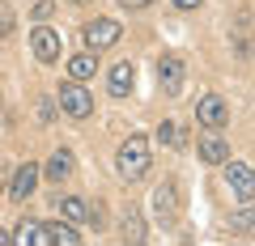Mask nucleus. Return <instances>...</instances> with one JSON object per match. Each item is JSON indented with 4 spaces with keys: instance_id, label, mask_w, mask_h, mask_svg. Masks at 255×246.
I'll return each mask as SVG.
<instances>
[{
    "instance_id": "obj_17",
    "label": "nucleus",
    "mask_w": 255,
    "mask_h": 246,
    "mask_svg": "<svg viewBox=\"0 0 255 246\" xmlns=\"http://www.w3.org/2000/svg\"><path fill=\"white\" fill-rule=\"evenodd\" d=\"M13 242H21V246H43V221H21V225L13 229Z\"/></svg>"
},
{
    "instance_id": "obj_18",
    "label": "nucleus",
    "mask_w": 255,
    "mask_h": 246,
    "mask_svg": "<svg viewBox=\"0 0 255 246\" xmlns=\"http://www.w3.org/2000/svg\"><path fill=\"white\" fill-rule=\"evenodd\" d=\"M157 140L179 149V145H183V128H179V123H162V128H157Z\"/></svg>"
},
{
    "instance_id": "obj_1",
    "label": "nucleus",
    "mask_w": 255,
    "mask_h": 246,
    "mask_svg": "<svg viewBox=\"0 0 255 246\" xmlns=\"http://www.w3.org/2000/svg\"><path fill=\"white\" fill-rule=\"evenodd\" d=\"M149 165H153V157H149V140L145 136H128L124 145H119L115 153V174L124 182H140L149 174Z\"/></svg>"
},
{
    "instance_id": "obj_20",
    "label": "nucleus",
    "mask_w": 255,
    "mask_h": 246,
    "mask_svg": "<svg viewBox=\"0 0 255 246\" xmlns=\"http://www.w3.org/2000/svg\"><path fill=\"white\" fill-rule=\"evenodd\" d=\"M51 13H55V0H38L34 4V21H47Z\"/></svg>"
},
{
    "instance_id": "obj_4",
    "label": "nucleus",
    "mask_w": 255,
    "mask_h": 246,
    "mask_svg": "<svg viewBox=\"0 0 255 246\" xmlns=\"http://www.w3.org/2000/svg\"><path fill=\"white\" fill-rule=\"evenodd\" d=\"M196 123H200V128H226L230 123V102L221 98V93H204V98L196 102Z\"/></svg>"
},
{
    "instance_id": "obj_22",
    "label": "nucleus",
    "mask_w": 255,
    "mask_h": 246,
    "mask_svg": "<svg viewBox=\"0 0 255 246\" xmlns=\"http://www.w3.org/2000/svg\"><path fill=\"white\" fill-rule=\"evenodd\" d=\"M174 9H183V13H187V9H200V0H174Z\"/></svg>"
},
{
    "instance_id": "obj_25",
    "label": "nucleus",
    "mask_w": 255,
    "mask_h": 246,
    "mask_svg": "<svg viewBox=\"0 0 255 246\" xmlns=\"http://www.w3.org/2000/svg\"><path fill=\"white\" fill-rule=\"evenodd\" d=\"M73 4H90V0H73Z\"/></svg>"
},
{
    "instance_id": "obj_3",
    "label": "nucleus",
    "mask_w": 255,
    "mask_h": 246,
    "mask_svg": "<svg viewBox=\"0 0 255 246\" xmlns=\"http://www.w3.org/2000/svg\"><path fill=\"white\" fill-rule=\"evenodd\" d=\"M81 38H85V47H90V51H107V47L119 43V21L94 17V21H85V26H81Z\"/></svg>"
},
{
    "instance_id": "obj_24",
    "label": "nucleus",
    "mask_w": 255,
    "mask_h": 246,
    "mask_svg": "<svg viewBox=\"0 0 255 246\" xmlns=\"http://www.w3.org/2000/svg\"><path fill=\"white\" fill-rule=\"evenodd\" d=\"M4 187H9V174H4V165H0V191H4Z\"/></svg>"
},
{
    "instance_id": "obj_8",
    "label": "nucleus",
    "mask_w": 255,
    "mask_h": 246,
    "mask_svg": "<svg viewBox=\"0 0 255 246\" xmlns=\"http://www.w3.org/2000/svg\"><path fill=\"white\" fill-rule=\"evenodd\" d=\"M200 157H204V165H226L230 140L221 136V128H204V136H200Z\"/></svg>"
},
{
    "instance_id": "obj_5",
    "label": "nucleus",
    "mask_w": 255,
    "mask_h": 246,
    "mask_svg": "<svg viewBox=\"0 0 255 246\" xmlns=\"http://www.w3.org/2000/svg\"><path fill=\"white\" fill-rule=\"evenodd\" d=\"M183 77H187V64H183L179 55H162L157 60V85H162L166 98H179L183 93Z\"/></svg>"
},
{
    "instance_id": "obj_21",
    "label": "nucleus",
    "mask_w": 255,
    "mask_h": 246,
    "mask_svg": "<svg viewBox=\"0 0 255 246\" xmlns=\"http://www.w3.org/2000/svg\"><path fill=\"white\" fill-rule=\"evenodd\" d=\"M119 4H124V9H149L153 0H119Z\"/></svg>"
},
{
    "instance_id": "obj_6",
    "label": "nucleus",
    "mask_w": 255,
    "mask_h": 246,
    "mask_svg": "<svg viewBox=\"0 0 255 246\" xmlns=\"http://www.w3.org/2000/svg\"><path fill=\"white\" fill-rule=\"evenodd\" d=\"M226 162H230V157H226ZM226 178H230V191H234L238 204H251L255 200V170L247 162H230L226 165Z\"/></svg>"
},
{
    "instance_id": "obj_13",
    "label": "nucleus",
    "mask_w": 255,
    "mask_h": 246,
    "mask_svg": "<svg viewBox=\"0 0 255 246\" xmlns=\"http://www.w3.org/2000/svg\"><path fill=\"white\" fill-rule=\"evenodd\" d=\"M132 81H136V68L128 64H115L111 68V98H128V89H132Z\"/></svg>"
},
{
    "instance_id": "obj_23",
    "label": "nucleus",
    "mask_w": 255,
    "mask_h": 246,
    "mask_svg": "<svg viewBox=\"0 0 255 246\" xmlns=\"http://www.w3.org/2000/svg\"><path fill=\"white\" fill-rule=\"evenodd\" d=\"M13 242V234H9V229H0V246H9Z\"/></svg>"
},
{
    "instance_id": "obj_12",
    "label": "nucleus",
    "mask_w": 255,
    "mask_h": 246,
    "mask_svg": "<svg viewBox=\"0 0 255 246\" xmlns=\"http://www.w3.org/2000/svg\"><path fill=\"white\" fill-rule=\"evenodd\" d=\"M73 170H77V157H73V149H55V153L47 157V165H43L38 174H47L51 182H64Z\"/></svg>"
},
{
    "instance_id": "obj_11",
    "label": "nucleus",
    "mask_w": 255,
    "mask_h": 246,
    "mask_svg": "<svg viewBox=\"0 0 255 246\" xmlns=\"http://www.w3.org/2000/svg\"><path fill=\"white\" fill-rule=\"evenodd\" d=\"M81 234L73 229V221H43V246H77Z\"/></svg>"
},
{
    "instance_id": "obj_10",
    "label": "nucleus",
    "mask_w": 255,
    "mask_h": 246,
    "mask_svg": "<svg viewBox=\"0 0 255 246\" xmlns=\"http://www.w3.org/2000/svg\"><path fill=\"white\" fill-rule=\"evenodd\" d=\"M30 47H34V60L38 64H55L60 60V34L47 26H38L34 34H30Z\"/></svg>"
},
{
    "instance_id": "obj_14",
    "label": "nucleus",
    "mask_w": 255,
    "mask_h": 246,
    "mask_svg": "<svg viewBox=\"0 0 255 246\" xmlns=\"http://www.w3.org/2000/svg\"><path fill=\"white\" fill-rule=\"evenodd\" d=\"M119 238H124V242H145V221H140L136 208H128L124 217H119Z\"/></svg>"
},
{
    "instance_id": "obj_19",
    "label": "nucleus",
    "mask_w": 255,
    "mask_h": 246,
    "mask_svg": "<svg viewBox=\"0 0 255 246\" xmlns=\"http://www.w3.org/2000/svg\"><path fill=\"white\" fill-rule=\"evenodd\" d=\"M13 26H17V17H13V9L0 0V38H9V34H13Z\"/></svg>"
},
{
    "instance_id": "obj_16",
    "label": "nucleus",
    "mask_w": 255,
    "mask_h": 246,
    "mask_svg": "<svg viewBox=\"0 0 255 246\" xmlns=\"http://www.w3.org/2000/svg\"><path fill=\"white\" fill-rule=\"evenodd\" d=\"M55 204H60L64 221H85V217H94V221H98V212H94L90 204L81 200V195H64V200H55Z\"/></svg>"
},
{
    "instance_id": "obj_9",
    "label": "nucleus",
    "mask_w": 255,
    "mask_h": 246,
    "mask_svg": "<svg viewBox=\"0 0 255 246\" xmlns=\"http://www.w3.org/2000/svg\"><path fill=\"white\" fill-rule=\"evenodd\" d=\"M153 217L162 221V225H170V221L179 217V187H174L170 178H166L162 187L153 191Z\"/></svg>"
},
{
    "instance_id": "obj_15",
    "label": "nucleus",
    "mask_w": 255,
    "mask_h": 246,
    "mask_svg": "<svg viewBox=\"0 0 255 246\" xmlns=\"http://www.w3.org/2000/svg\"><path fill=\"white\" fill-rule=\"evenodd\" d=\"M94 68H98V51H81V55L68 60V77H73V81H90Z\"/></svg>"
},
{
    "instance_id": "obj_7",
    "label": "nucleus",
    "mask_w": 255,
    "mask_h": 246,
    "mask_svg": "<svg viewBox=\"0 0 255 246\" xmlns=\"http://www.w3.org/2000/svg\"><path fill=\"white\" fill-rule=\"evenodd\" d=\"M34 187H38V165L26 162V165H17V170H13V178H9V200H13V204L30 200V195H34Z\"/></svg>"
},
{
    "instance_id": "obj_2",
    "label": "nucleus",
    "mask_w": 255,
    "mask_h": 246,
    "mask_svg": "<svg viewBox=\"0 0 255 246\" xmlns=\"http://www.w3.org/2000/svg\"><path fill=\"white\" fill-rule=\"evenodd\" d=\"M60 110H64V115H73V119H90L94 115V93L85 89L81 81L60 85Z\"/></svg>"
}]
</instances>
